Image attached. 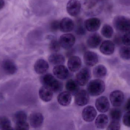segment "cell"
Here are the masks:
<instances>
[{
	"mask_svg": "<svg viewBox=\"0 0 130 130\" xmlns=\"http://www.w3.org/2000/svg\"><path fill=\"white\" fill-rule=\"evenodd\" d=\"M66 88L67 91L73 95H75L80 90L79 85L76 81L73 79L68 80L66 84Z\"/></svg>",
	"mask_w": 130,
	"mask_h": 130,
	"instance_id": "cb8c5ba5",
	"label": "cell"
},
{
	"mask_svg": "<svg viewBox=\"0 0 130 130\" xmlns=\"http://www.w3.org/2000/svg\"><path fill=\"white\" fill-rule=\"evenodd\" d=\"M101 24L100 19L96 17H91L86 20L84 23L86 29L90 32H96L98 30Z\"/></svg>",
	"mask_w": 130,
	"mask_h": 130,
	"instance_id": "ba28073f",
	"label": "cell"
},
{
	"mask_svg": "<svg viewBox=\"0 0 130 130\" xmlns=\"http://www.w3.org/2000/svg\"><path fill=\"white\" fill-rule=\"evenodd\" d=\"M11 122L7 117L0 116V129H12Z\"/></svg>",
	"mask_w": 130,
	"mask_h": 130,
	"instance_id": "83f0119b",
	"label": "cell"
},
{
	"mask_svg": "<svg viewBox=\"0 0 130 130\" xmlns=\"http://www.w3.org/2000/svg\"><path fill=\"white\" fill-rule=\"evenodd\" d=\"M91 78V72L89 68L85 67L76 74V81L80 86H85Z\"/></svg>",
	"mask_w": 130,
	"mask_h": 130,
	"instance_id": "5b68a950",
	"label": "cell"
},
{
	"mask_svg": "<svg viewBox=\"0 0 130 130\" xmlns=\"http://www.w3.org/2000/svg\"><path fill=\"white\" fill-rule=\"evenodd\" d=\"M81 7V3L78 0H70L67 4V11L70 16L76 17L79 14Z\"/></svg>",
	"mask_w": 130,
	"mask_h": 130,
	"instance_id": "52a82bcc",
	"label": "cell"
},
{
	"mask_svg": "<svg viewBox=\"0 0 130 130\" xmlns=\"http://www.w3.org/2000/svg\"><path fill=\"white\" fill-rule=\"evenodd\" d=\"M100 51L102 54L107 55H111L115 49V45L112 41L106 40L102 42L100 47Z\"/></svg>",
	"mask_w": 130,
	"mask_h": 130,
	"instance_id": "ac0fdd59",
	"label": "cell"
},
{
	"mask_svg": "<svg viewBox=\"0 0 130 130\" xmlns=\"http://www.w3.org/2000/svg\"><path fill=\"white\" fill-rule=\"evenodd\" d=\"M123 122L125 126L130 127V111H127L124 115Z\"/></svg>",
	"mask_w": 130,
	"mask_h": 130,
	"instance_id": "f35d334b",
	"label": "cell"
},
{
	"mask_svg": "<svg viewBox=\"0 0 130 130\" xmlns=\"http://www.w3.org/2000/svg\"><path fill=\"white\" fill-rule=\"evenodd\" d=\"M108 118L105 114H100L95 120V124L97 128L100 129H104L107 127L108 123Z\"/></svg>",
	"mask_w": 130,
	"mask_h": 130,
	"instance_id": "d4e9b609",
	"label": "cell"
},
{
	"mask_svg": "<svg viewBox=\"0 0 130 130\" xmlns=\"http://www.w3.org/2000/svg\"><path fill=\"white\" fill-rule=\"evenodd\" d=\"M97 112L95 108L91 106H88L85 107L82 113L83 119L87 122L93 121L96 117Z\"/></svg>",
	"mask_w": 130,
	"mask_h": 130,
	"instance_id": "7c38bea8",
	"label": "cell"
},
{
	"mask_svg": "<svg viewBox=\"0 0 130 130\" xmlns=\"http://www.w3.org/2000/svg\"><path fill=\"white\" fill-rule=\"evenodd\" d=\"M67 65L70 71L75 72L79 70L82 65L81 59L76 56H72L68 60Z\"/></svg>",
	"mask_w": 130,
	"mask_h": 130,
	"instance_id": "9a60e30c",
	"label": "cell"
},
{
	"mask_svg": "<svg viewBox=\"0 0 130 130\" xmlns=\"http://www.w3.org/2000/svg\"><path fill=\"white\" fill-rule=\"evenodd\" d=\"M61 47L59 41L55 38L52 39L50 44V49L52 52L55 53L59 52Z\"/></svg>",
	"mask_w": 130,
	"mask_h": 130,
	"instance_id": "d6a6232c",
	"label": "cell"
},
{
	"mask_svg": "<svg viewBox=\"0 0 130 130\" xmlns=\"http://www.w3.org/2000/svg\"><path fill=\"white\" fill-rule=\"evenodd\" d=\"M49 68L48 63L42 59L38 60L35 63L34 69L37 74L41 75L46 72Z\"/></svg>",
	"mask_w": 130,
	"mask_h": 130,
	"instance_id": "44dd1931",
	"label": "cell"
},
{
	"mask_svg": "<svg viewBox=\"0 0 130 130\" xmlns=\"http://www.w3.org/2000/svg\"><path fill=\"white\" fill-rule=\"evenodd\" d=\"M71 94L68 91L62 92L58 95L57 100L59 104L62 106H67L72 101Z\"/></svg>",
	"mask_w": 130,
	"mask_h": 130,
	"instance_id": "603a6c76",
	"label": "cell"
},
{
	"mask_svg": "<svg viewBox=\"0 0 130 130\" xmlns=\"http://www.w3.org/2000/svg\"><path fill=\"white\" fill-rule=\"evenodd\" d=\"M48 61L52 65H62L65 62V57L62 54L55 53L50 56Z\"/></svg>",
	"mask_w": 130,
	"mask_h": 130,
	"instance_id": "484cf974",
	"label": "cell"
},
{
	"mask_svg": "<svg viewBox=\"0 0 130 130\" xmlns=\"http://www.w3.org/2000/svg\"><path fill=\"white\" fill-rule=\"evenodd\" d=\"M124 98L123 93L118 90L112 92L110 95V100L111 104L116 107H120L122 105Z\"/></svg>",
	"mask_w": 130,
	"mask_h": 130,
	"instance_id": "30bf717a",
	"label": "cell"
},
{
	"mask_svg": "<svg viewBox=\"0 0 130 130\" xmlns=\"http://www.w3.org/2000/svg\"><path fill=\"white\" fill-rule=\"evenodd\" d=\"M107 73V68L103 65H99L95 66L93 69V75L95 78H101L105 77Z\"/></svg>",
	"mask_w": 130,
	"mask_h": 130,
	"instance_id": "4316f807",
	"label": "cell"
},
{
	"mask_svg": "<svg viewBox=\"0 0 130 130\" xmlns=\"http://www.w3.org/2000/svg\"><path fill=\"white\" fill-rule=\"evenodd\" d=\"M54 75L59 79L64 80L69 75V72L68 68L62 65H57L53 68Z\"/></svg>",
	"mask_w": 130,
	"mask_h": 130,
	"instance_id": "5bb4252c",
	"label": "cell"
},
{
	"mask_svg": "<svg viewBox=\"0 0 130 130\" xmlns=\"http://www.w3.org/2000/svg\"><path fill=\"white\" fill-rule=\"evenodd\" d=\"M122 42L126 46H130V31L126 32L122 37Z\"/></svg>",
	"mask_w": 130,
	"mask_h": 130,
	"instance_id": "8d00e7d4",
	"label": "cell"
},
{
	"mask_svg": "<svg viewBox=\"0 0 130 130\" xmlns=\"http://www.w3.org/2000/svg\"><path fill=\"white\" fill-rule=\"evenodd\" d=\"M14 129L16 130H29V125L26 121L16 123Z\"/></svg>",
	"mask_w": 130,
	"mask_h": 130,
	"instance_id": "e575fe53",
	"label": "cell"
},
{
	"mask_svg": "<svg viewBox=\"0 0 130 130\" xmlns=\"http://www.w3.org/2000/svg\"><path fill=\"white\" fill-rule=\"evenodd\" d=\"M114 26L117 30L121 32L130 31V18L123 16H117L113 20Z\"/></svg>",
	"mask_w": 130,
	"mask_h": 130,
	"instance_id": "277c9868",
	"label": "cell"
},
{
	"mask_svg": "<svg viewBox=\"0 0 130 130\" xmlns=\"http://www.w3.org/2000/svg\"><path fill=\"white\" fill-rule=\"evenodd\" d=\"M83 58L86 65L90 67L95 65L98 62V56L97 53L92 51L86 52Z\"/></svg>",
	"mask_w": 130,
	"mask_h": 130,
	"instance_id": "e0dca14e",
	"label": "cell"
},
{
	"mask_svg": "<svg viewBox=\"0 0 130 130\" xmlns=\"http://www.w3.org/2000/svg\"><path fill=\"white\" fill-rule=\"evenodd\" d=\"M95 105L98 110L101 113H105L110 108L109 100L106 97L104 96L97 98Z\"/></svg>",
	"mask_w": 130,
	"mask_h": 130,
	"instance_id": "2e32d148",
	"label": "cell"
},
{
	"mask_svg": "<svg viewBox=\"0 0 130 130\" xmlns=\"http://www.w3.org/2000/svg\"><path fill=\"white\" fill-rule=\"evenodd\" d=\"M126 108L128 111H130V98H129L126 104Z\"/></svg>",
	"mask_w": 130,
	"mask_h": 130,
	"instance_id": "ab89813d",
	"label": "cell"
},
{
	"mask_svg": "<svg viewBox=\"0 0 130 130\" xmlns=\"http://www.w3.org/2000/svg\"><path fill=\"white\" fill-rule=\"evenodd\" d=\"M121 57L124 60L130 59V47L128 46L122 47L120 50Z\"/></svg>",
	"mask_w": 130,
	"mask_h": 130,
	"instance_id": "1f68e13d",
	"label": "cell"
},
{
	"mask_svg": "<svg viewBox=\"0 0 130 130\" xmlns=\"http://www.w3.org/2000/svg\"><path fill=\"white\" fill-rule=\"evenodd\" d=\"M39 95L42 100L49 102L52 100L53 97V92L48 87L43 85L39 90Z\"/></svg>",
	"mask_w": 130,
	"mask_h": 130,
	"instance_id": "ffe728a7",
	"label": "cell"
},
{
	"mask_svg": "<svg viewBox=\"0 0 130 130\" xmlns=\"http://www.w3.org/2000/svg\"><path fill=\"white\" fill-rule=\"evenodd\" d=\"M59 41L61 46L63 49H69L74 46L76 38L73 34L66 33L61 36Z\"/></svg>",
	"mask_w": 130,
	"mask_h": 130,
	"instance_id": "8992f818",
	"label": "cell"
},
{
	"mask_svg": "<svg viewBox=\"0 0 130 130\" xmlns=\"http://www.w3.org/2000/svg\"><path fill=\"white\" fill-rule=\"evenodd\" d=\"M121 125L120 121H111L108 126L107 130H119L120 129Z\"/></svg>",
	"mask_w": 130,
	"mask_h": 130,
	"instance_id": "d590c367",
	"label": "cell"
},
{
	"mask_svg": "<svg viewBox=\"0 0 130 130\" xmlns=\"http://www.w3.org/2000/svg\"><path fill=\"white\" fill-rule=\"evenodd\" d=\"M90 100L89 94L85 90H79L75 95V101L76 105L83 106L86 105Z\"/></svg>",
	"mask_w": 130,
	"mask_h": 130,
	"instance_id": "9c48e42d",
	"label": "cell"
},
{
	"mask_svg": "<svg viewBox=\"0 0 130 130\" xmlns=\"http://www.w3.org/2000/svg\"><path fill=\"white\" fill-rule=\"evenodd\" d=\"M75 26L74 21L69 18H64L60 21L59 29L63 33L71 32L74 30Z\"/></svg>",
	"mask_w": 130,
	"mask_h": 130,
	"instance_id": "4fadbf2b",
	"label": "cell"
},
{
	"mask_svg": "<svg viewBox=\"0 0 130 130\" xmlns=\"http://www.w3.org/2000/svg\"><path fill=\"white\" fill-rule=\"evenodd\" d=\"M120 110L117 108H113L110 112V116L111 121H119L120 120L121 115Z\"/></svg>",
	"mask_w": 130,
	"mask_h": 130,
	"instance_id": "4dcf8cb0",
	"label": "cell"
},
{
	"mask_svg": "<svg viewBox=\"0 0 130 130\" xmlns=\"http://www.w3.org/2000/svg\"><path fill=\"white\" fill-rule=\"evenodd\" d=\"M60 22L58 20H53L50 24V30L53 32H55L59 29Z\"/></svg>",
	"mask_w": 130,
	"mask_h": 130,
	"instance_id": "74e56055",
	"label": "cell"
},
{
	"mask_svg": "<svg viewBox=\"0 0 130 130\" xmlns=\"http://www.w3.org/2000/svg\"><path fill=\"white\" fill-rule=\"evenodd\" d=\"M30 126L34 128H38L42 126L44 121L43 116L41 113L35 112L31 114L29 117Z\"/></svg>",
	"mask_w": 130,
	"mask_h": 130,
	"instance_id": "8fae6325",
	"label": "cell"
},
{
	"mask_svg": "<svg viewBox=\"0 0 130 130\" xmlns=\"http://www.w3.org/2000/svg\"><path fill=\"white\" fill-rule=\"evenodd\" d=\"M105 87L104 82L98 79L92 80L89 82L87 86V91L91 96H99L104 91Z\"/></svg>",
	"mask_w": 130,
	"mask_h": 130,
	"instance_id": "3957f363",
	"label": "cell"
},
{
	"mask_svg": "<svg viewBox=\"0 0 130 130\" xmlns=\"http://www.w3.org/2000/svg\"><path fill=\"white\" fill-rule=\"evenodd\" d=\"M5 5V2L4 0H0V10L2 9Z\"/></svg>",
	"mask_w": 130,
	"mask_h": 130,
	"instance_id": "60d3db41",
	"label": "cell"
},
{
	"mask_svg": "<svg viewBox=\"0 0 130 130\" xmlns=\"http://www.w3.org/2000/svg\"><path fill=\"white\" fill-rule=\"evenodd\" d=\"M103 4L101 0H85L83 2V11L88 16H94L101 12Z\"/></svg>",
	"mask_w": 130,
	"mask_h": 130,
	"instance_id": "6da1fadb",
	"label": "cell"
},
{
	"mask_svg": "<svg viewBox=\"0 0 130 130\" xmlns=\"http://www.w3.org/2000/svg\"><path fill=\"white\" fill-rule=\"evenodd\" d=\"M40 81L43 85L48 87L53 92H59L63 89L62 83L51 74L48 73L44 75L41 77Z\"/></svg>",
	"mask_w": 130,
	"mask_h": 130,
	"instance_id": "7a4b0ae2",
	"label": "cell"
},
{
	"mask_svg": "<svg viewBox=\"0 0 130 130\" xmlns=\"http://www.w3.org/2000/svg\"><path fill=\"white\" fill-rule=\"evenodd\" d=\"M27 115L26 112L23 111H19L16 112L13 116V120L15 123L19 122L26 121Z\"/></svg>",
	"mask_w": 130,
	"mask_h": 130,
	"instance_id": "f546056e",
	"label": "cell"
},
{
	"mask_svg": "<svg viewBox=\"0 0 130 130\" xmlns=\"http://www.w3.org/2000/svg\"><path fill=\"white\" fill-rule=\"evenodd\" d=\"M82 23L81 20L78 21L76 23V33L78 35H84L86 33L85 27V25Z\"/></svg>",
	"mask_w": 130,
	"mask_h": 130,
	"instance_id": "836d02e7",
	"label": "cell"
},
{
	"mask_svg": "<svg viewBox=\"0 0 130 130\" xmlns=\"http://www.w3.org/2000/svg\"><path fill=\"white\" fill-rule=\"evenodd\" d=\"M2 67L5 73L8 75H13L17 71V67L14 62L10 60H4L2 63Z\"/></svg>",
	"mask_w": 130,
	"mask_h": 130,
	"instance_id": "7402d4cb",
	"label": "cell"
},
{
	"mask_svg": "<svg viewBox=\"0 0 130 130\" xmlns=\"http://www.w3.org/2000/svg\"><path fill=\"white\" fill-rule=\"evenodd\" d=\"M102 38L101 36L97 33L91 34L86 41L87 46L91 49L97 48L101 43Z\"/></svg>",
	"mask_w": 130,
	"mask_h": 130,
	"instance_id": "d6986e66",
	"label": "cell"
},
{
	"mask_svg": "<svg viewBox=\"0 0 130 130\" xmlns=\"http://www.w3.org/2000/svg\"><path fill=\"white\" fill-rule=\"evenodd\" d=\"M101 33L105 38H110L113 34V30L111 26L107 24H104L102 27Z\"/></svg>",
	"mask_w": 130,
	"mask_h": 130,
	"instance_id": "f1b7e54d",
	"label": "cell"
}]
</instances>
